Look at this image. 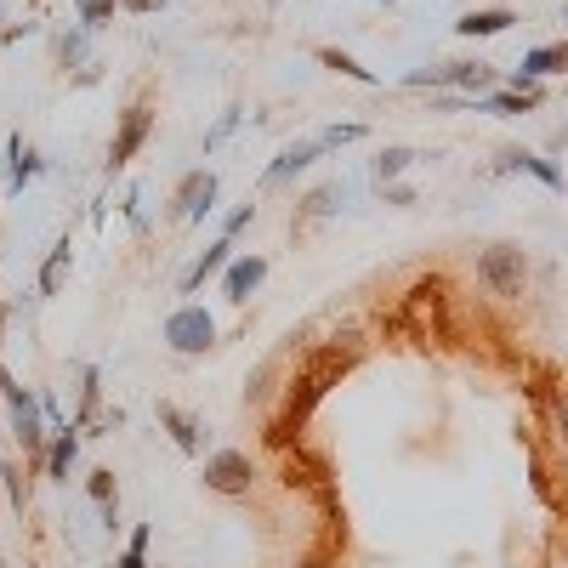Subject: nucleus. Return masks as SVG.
Listing matches in <instances>:
<instances>
[{
	"label": "nucleus",
	"instance_id": "1",
	"mask_svg": "<svg viewBox=\"0 0 568 568\" xmlns=\"http://www.w3.org/2000/svg\"><path fill=\"white\" fill-rule=\"evenodd\" d=\"M478 279L489 284L495 296H523V279H529V256H523V245H495V250H483Z\"/></svg>",
	"mask_w": 568,
	"mask_h": 568
},
{
	"label": "nucleus",
	"instance_id": "2",
	"mask_svg": "<svg viewBox=\"0 0 568 568\" xmlns=\"http://www.w3.org/2000/svg\"><path fill=\"white\" fill-rule=\"evenodd\" d=\"M205 489L211 495H228V500H239V495H250V483H256V466H250V455H239V449H216V455H205Z\"/></svg>",
	"mask_w": 568,
	"mask_h": 568
},
{
	"label": "nucleus",
	"instance_id": "3",
	"mask_svg": "<svg viewBox=\"0 0 568 568\" xmlns=\"http://www.w3.org/2000/svg\"><path fill=\"white\" fill-rule=\"evenodd\" d=\"M165 341L177 347V353H211L216 347V324H211V313L205 307H177L171 319H165Z\"/></svg>",
	"mask_w": 568,
	"mask_h": 568
},
{
	"label": "nucleus",
	"instance_id": "4",
	"mask_svg": "<svg viewBox=\"0 0 568 568\" xmlns=\"http://www.w3.org/2000/svg\"><path fill=\"white\" fill-rule=\"evenodd\" d=\"M148 131H154V108L148 103H131L120 114V131H114V142H108V171H120V165L137 160V148L148 142Z\"/></svg>",
	"mask_w": 568,
	"mask_h": 568
},
{
	"label": "nucleus",
	"instance_id": "5",
	"mask_svg": "<svg viewBox=\"0 0 568 568\" xmlns=\"http://www.w3.org/2000/svg\"><path fill=\"white\" fill-rule=\"evenodd\" d=\"M267 279V256H239V262H228V279H222V296H228L233 307L250 302V290Z\"/></svg>",
	"mask_w": 568,
	"mask_h": 568
},
{
	"label": "nucleus",
	"instance_id": "6",
	"mask_svg": "<svg viewBox=\"0 0 568 568\" xmlns=\"http://www.w3.org/2000/svg\"><path fill=\"white\" fill-rule=\"evenodd\" d=\"M74 455H80V432H74V426H57V432H52V444H46V455H40L46 478H52V483H69Z\"/></svg>",
	"mask_w": 568,
	"mask_h": 568
},
{
	"label": "nucleus",
	"instance_id": "7",
	"mask_svg": "<svg viewBox=\"0 0 568 568\" xmlns=\"http://www.w3.org/2000/svg\"><path fill=\"white\" fill-rule=\"evenodd\" d=\"M438 86H461L466 97H483V91H495V69L489 63H444Z\"/></svg>",
	"mask_w": 568,
	"mask_h": 568
},
{
	"label": "nucleus",
	"instance_id": "8",
	"mask_svg": "<svg viewBox=\"0 0 568 568\" xmlns=\"http://www.w3.org/2000/svg\"><path fill=\"white\" fill-rule=\"evenodd\" d=\"M512 23H517V12H506V6H478V12H466V18L455 23V35L483 40V35H506Z\"/></svg>",
	"mask_w": 568,
	"mask_h": 568
},
{
	"label": "nucleus",
	"instance_id": "9",
	"mask_svg": "<svg viewBox=\"0 0 568 568\" xmlns=\"http://www.w3.org/2000/svg\"><path fill=\"white\" fill-rule=\"evenodd\" d=\"M568 69V46H540V52L523 57V74H517V91L523 86H540V80H551V74Z\"/></svg>",
	"mask_w": 568,
	"mask_h": 568
},
{
	"label": "nucleus",
	"instance_id": "10",
	"mask_svg": "<svg viewBox=\"0 0 568 568\" xmlns=\"http://www.w3.org/2000/svg\"><path fill=\"white\" fill-rule=\"evenodd\" d=\"M160 426L177 438V449L182 455H205V438H199V421L188 415V409H177V404H160Z\"/></svg>",
	"mask_w": 568,
	"mask_h": 568
},
{
	"label": "nucleus",
	"instance_id": "11",
	"mask_svg": "<svg viewBox=\"0 0 568 568\" xmlns=\"http://www.w3.org/2000/svg\"><path fill=\"white\" fill-rule=\"evenodd\" d=\"M216 199V177L211 171H194V177H182L177 188V216H205Z\"/></svg>",
	"mask_w": 568,
	"mask_h": 568
},
{
	"label": "nucleus",
	"instance_id": "12",
	"mask_svg": "<svg viewBox=\"0 0 568 568\" xmlns=\"http://www.w3.org/2000/svg\"><path fill=\"white\" fill-rule=\"evenodd\" d=\"M319 154H324L319 142H290V148H284L279 160H273V165H267V171H262V182H267V188H273V182L296 177V171H307V165L319 160Z\"/></svg>",
	"mask_w": 568,
	"mask_h": 568
},
{
	"label": "nucleus",
	"instance_id": "13",
	"mask_svg": "<svg viewBox=\"0 0 568 568\" xmlns=\"http://www.w3.org/2000/svg\"><path fill=\"white\" fill-rule=\"evenodd\" d=\"M500 171H529V177H540L546 188H563V171L551 160H540V154H529V148H506V154H500Z\"/></svg>",
	"mask_w": 568,
	"mask_h": 568
},
{
	"label": "nucleus",
	"instance_id": "14",
	"mask_svg": "<svg viewBox=\"0 0 568 568\" xmlns=\"http://www.w3.org/2000/svg\"><path fill=\"white\" fill-rule=\"evenodd\" d=\"M228 262H233V239H216V245L205 250V256H199L194 267H188V279H182V290H188V296H194L199 284L211 279V273H222V267H228Z\"/></svg>",
	"mask_w": 568,
	"mask_h": 568
},
{
	"label": "nucleus",
	"instance_id": "15",
	"mask_svg": "<svg viewBox=\"0 0 568 568\" xmlns=\"http://www.w3.org/2000/svg\"><path fill=\"white\" fill-rule=\"evenodd\" d=\"M69 267H74V245L69 239H57L52 256H46V267H40V296H57L63 279H69Z\"/></svg>",
	"mask_w": 568,
	"mask_h": 568
},
{
	"label": "nucleus",
	"instance_id": "16",
	"mask_svg": "<svg viewBox=\"0 0 568 568\" xmlns=\"http://www.w3.org/2000/svg\"><path fill=\"white\" fill-rule=\"evenodd\" d=\"M6 154H12V177H6V188L18 194L23 182H29V177L40 171V160H35V148H23V137H12V142H6Z\"/></svg>",
	"mask_w": 568,
	"mask_h": 568
},
{
	"label": "nucleus",
	"instance_id": "17",
	"mask_svg": "<svg viewBox=\"0 0 568 568\" xmlns=\"http://www.w3.org/2000/svg\"><path fill=\"white\" fill-rule=\"evenodd\" d=\"M336 199H341V188H313V194L302 199V211H296V233H302L307 222H319V216L336 211Z\"/></svg>",
	"mask_w": 568,
	"mask_h": 568
},
{
	"label": "nucleus",
	"instance_id": "18",
	"mask_svg": "<svg viewBox=\"0 0 568 568\" xmlns=\"http://www.w3.org/2000/svg\"><path fill=\"white\" fill-rule=\"evenodd\" d=\"M319 63L324 69H336V74H347V80H358V86H375V74L364 69V63H353L347 52H336V46H319Z\"/></svg>",
	"mask_w": 568,
	"mask_h": 568
},
{
	"label": "nucleus",
	"instance_id": "19",
	"mask_svg": "<svg viewBox=\"0 0 568 568\" xmlns=\"http://www.w3.org/2000/svg\"><path fill=\"white\" fill-rule=\"evenodd\" d=\"M148 540H154V529H148V523H137V529H131V540H125V551H120V563H114V568H148Z\"/></svg>",
	"mask_w": 568,
	"mask_h": 568
},
{
	"label": "nucleus",
	"instance_id": "20",
	"mask_svg": "<svg viewBox=\"0 0 568 568\" xmlns=\"http://www.w3.org/2000/svg\"><path fill=\"white\" fill-rule=\"evenodd\" d=\"M421 160V154H415V148H381V160H375V177L381 182H392V177H404L409 165Z\"/></svg>",
	"mask_w": 568,
	"mask_h": 568
},
{
	"label": "nucleus",
	"instance_id": "21",
	"mask_svg": "<svg viewBox=\"0 0 568 568\" xmlns=\"http://www.w3.org/2000/svg\"><path fill=\"white\" fill-rule=\"evenodd\" d=\"M86 495L97 500V506H120V483H114V472H108V466H97V472L86 478Z\"/></svg>",
	"mask_w": 568,
	"mask_h": 568
},
{
	"label": "nucleus",
	"instance_id": "22",
	"mask_svg": "<svg viewBox=\"0 0 568 568\" xmlns=\"http://www.w3.org/2000/svg\"><path fill=\"white\" fill-rule=\"evenodd\" d=\"M114 6H120V0H74V12H80V23H86V29L114 23Z\"/></svg>",
	"mask_w": 568,
	"mask_h": 568
},
{
	"label": "nucleus",
	"instance_id": "23",
	"mask_svg": "<svg viewBox=\"0 0 568 568\" xmlns=\"http://www.w3.org/2000/svg\"><path fill=\"white\" fill-rule=\"evenodd\" d=\"M57 63H63V69H80V63H86V35H80V29H69V35L57 40Z\"/></svg>",
	"mask_w": 568,
	"mask_h": 568
},
{
	"label": "nucleus",
	"instance_id": "24",
	"mask_svg": "<svg viewBox=\"0 0 568 568\" xmlns=\"http://www.w3.org/2000/svg\"><path fill=\"white\" fill-rule=\"evenodd\" d=\"M358 137H364V125L347 120V125H330V131H324V137H313V142H319V148H341V142H358Z\"/></svg>",
	"mask_w": 568,
	"mask_h": 568
},
{
	"label": "nucleus",
	"instance_id": "25",
	"mask_svg": "<svg viewBox=\"0 0 568 568\" xmlns=\"http://www.w3.org/2000/svg\"><path fill=\"white\" fill-rule=\"evenodd\" d=\"M250 222H256V205L245 199V205H239V211L228 216V228H222V239H233V233H239V228H250Z\"/></svg>",
	"mask_w": 568,
	"mask_h": 568
},
{
	"label": "nucleus",
	"instance_id": "26",
	"mask_svg": "<svg viewBox=\"0 0 568 568\" xmlns=\"http://www.w3.org/2000/svg\"><path fill=\"white\" fill-rule=\"evenodd\" d=\"M120 6H125V12H160L165 0H120Z\"/></svg>",
	"mask_w": 568,
	"mask_h": 568
},
{
	"label": "nucleus",
	"instance_id": "27",
	"mask_svg": "<svg viewBox=\"0 0 568 568\" xmlns=\"http://www.w3.org/2000/svg\"><path fill=\"white\" fill-rule=\"evenodd\" d=\"M23 568H35V563H23Z\"/></svg>",
	"mask_w": 568,
	"mask_h": 568
},
{
	"label": "nucleus",
	"instance_id": "28",
	"mask_svg": "<svg viewBox=\"0 0 568 568\" xmlns=\"http://www.w3.org/2000/svg\"><path fill=\"white\" fill-rule=\"evenodd\" d=\"M0 568H6V563H0Z\"/></svg>",
	"mask_w": 568,
	"mask_h": 568
},
{
	"label": "nucleus",
	"instance_id": "29",
	"mask_svg": "<svg viewBox=\"0 0 568 568\" xmlns=\"http://www.w3.org/2000/svg\"><path fill=\"white\" fill-rule=\"evenodd\" d=\"M387 6H392V0H387Z\"/></svg>",
	"mask_w": 568,
	"mask_h": 568
}]
</instances>
